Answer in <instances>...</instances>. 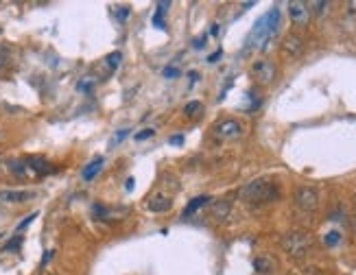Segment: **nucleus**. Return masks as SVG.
I'll return each instance as SVG.
<instances>
[{"label": "nucleus", "mask_w": 356, "mask_h": 275, "mask_svg": "<svg viewBox=\"0 0 356 275\" xmlns=\"http://www.w3.org/2000/svg\"><path fill=\"white\" fill-rule=\"evenodd\" d=\"M278 26H280V9H278V7H273V9H269L265 16L254 24L252 33H249L247 39H245V52L262 48V46H265L269 39L278 33Z\"/></svg>", "instance_id": "nucleus-1"}, {"label": "nucleus", "mask_w": 356, "mask_h": 275, "mask_svg": "<svg viewBox=\"0 0 356 275\" xmlns=\"http://www.w3.org/2000/svg\"><path fill=\"white\" fill-rule=\"evenodd\" d=\"M241 194H243V199L249 201V203H271L280 196V190L271 181L258 179V181L247 183V186L241 190Z\"/></svg>", "instance_id": "nucleus-2"}, {"label": "nucleus", "mask_w": 356, "mask_h": 275, "mask_svg": "<svg viewBox=\"0 0 356 275\" xmlns=\"http://www.w3.org/2000/svg\"><path fill=\"white\" fill-rule=\"evenodd\" d=\"M313 247V236L308 232H288L282 238V249L291 258H304Z\"/></svg>", "instance_id": "nucleus-3"}, {"label": "nucleus", "mask_w": 356, "mask_h": 275, "mask_svg": "<svg viewBox=\"0 0 356 275\" xmlns=\"http://www.w3.org/2000/svg\"><path fill=\"white\" fill-rule=\"evenodd\" d=\"M295 205H298L300 210H304V212H313V210H317V205H319L317 190L308 188V186L298 188V192H295Z\"/></svg>", "instance_id": "nucleus-4"}, {"label": "nucleus", "mask_w": 356, "mask_h": 275, "mask_svg": "<svg viewBox=\"0 0 356 275\" xmlns=\"http://www.w3.org/2000/svg\"><path fill=\"white\" fill-rule=\"evenodd\" d=\"M243 133V124L234 118H227V120H221L214 124V135L219 140H236Z\"/></svg>", "instance_id": "nucleus-5"}, {"label": "nucleus", "mask_w": 356, "mask_h": 275, "mask_svg": "<svg viewBox=\"0 0 356 275\" xmlns=\"http://www.w3.org/2000/svg\"><path fill=\"white\" fill-rule=\"evenodd\" d=\"M288 16H291V22L298 26H306L311 22V7L302 0H293L288 3Z\"/></svg>", "instance_id": "nucleus-6"}, {"label": "nucleus", "mask_w": 356, "mask_h": 275, "mask_svg": "<svg viewBox=\"0 0 356 275\" xmlns=\"http://www.w3.org/2000/svg\"><path fill=\"white\" fill-rule=\"evenodd\" d=\"M252 75L258 79V83L269 85L275 79V65L271 61H267V59H260V61L252 63Z\"/></svg>", "instance_id": "nucleus-7"}, {"label": "nucleus", "mask_w": 356, "mask_h": 275, "mask_svg": "<svg viewBox=\"0 0 356 275\" xmlns=\"http://www.w3.org/2000/svg\"><path fill=\"white\" fill-rule=\"evenodd\" d=\"M33 196L29 190H0V203H24Z\"/></svg>", "instance_id": "nucleus-8"}, {"label": "nucleus", "mask_w": 356, "mask_h": 275, "mask_svg": "<svg viewBox=\"0 0 356 275\" xmlns=\"http://www.w3.org/2000/svg\"><path fill=\"white\" fill-rule=\"evenodd\" d=\"M282 50L291 57H298L302 50H304V39L300 35H286L284 37V44H282Z\"/></svg>", "instance_id": "nucleus-9"}, {"label": "nucleus", "mask_w": 356, "mask_h": 275, "mask_svg": "<svg viewBox=\"0 0 356 275\" xmlns=\"http://www.w3.org/2000/svg\"><path fill=\"white\" fill-rule=\"evenodd\" d=\"M147 208L151 210V212H155V214L168 212V210L173 208V199H170V196H164V194H157V196H153V199L147 203Z\"/></svg>", "instance_id": "nucleus-10"}, {"label": "nucleus", "mask_w": 356, "mask_h": 275, "mask_svg": "<svg viewBox=\"0 0 356 275\" xmlns=\"http://www.w3.org/2000/svg\"><path fill=\"white\" fill-rule=\"evenodd\" d=\"M26 162V166H29L31 173H35V175H48L52 173V168H50V164L42 160V157H29V160H24Z\"/></svg>", "instance_id": "nucleus-11"}, {"label": "nucleus", "mask_w": 356, "mask_h": 275, "mask_svg": "<svg viewBox=\"0 0 356 275\" xmlns=\"http://www.w3.org/2000/svg\"><path fill=\"white\" fill-rule=\"evenodd\" d=\"M103 157H94V160H92L90 164H88V166H85L83 170H81V179L83 181H92V179H94V177L98 175V173H101V168H103Z\"/></svg>", "instance_id": "nucleus-12"}, {"label": "nucleus", "mask_w": 356, "mask_h": 275, "mask_svg": "<svg viewBox=\"0 0 356 275\" xmlns=\"http://www.w3.org/2000/svg\"><path fill=\"white\" fill-rule=\"evenodd\" d=\"M229 210H232V203L223 199V201H214L210 212H212V216L216 221H223V219H227V216H229Z\"/></svg>", "instance_id": "nucleus-13"}, {"label": "nucleus", "mask_w": 356, "mask_h": 275, "mask_svg": "<svg viewBox=\"0 0 356 275\" xmlns=\"http://www.w3.org/2000/svg\"><path fill=\"white\" fill-rule=\"evenodd\" d=\"M254 268H256L258 273L267 275V273H271L273 268H275V262H273L271 258H265V255H262V258H256V260H254Z\"/></svg>", "instance_id": "nucleus-14"}, {"label": "nucleus", "mask_w": 356, "mask_h": 275, "mask_svg": "<svg viewBox=\"0 0 356 275\" xmlns=\"http://www.w3.org/2000/svg\"><path fill=\"white\" fill-rule=\"evenodd\" d=\"M208 201H212L210 196H195L193 201L186 205V210H184V216H190V214H195L197 210H201L203 205H208Z\"/></svg>", "instance_id": "nucleus-15"}, {"label": "nucleus", "mask_w": 356, "mask_h": 275, "mask_svg": "<svg viewBox=\"0 0 356 275\" xmlns=\"http://www.w3.org/2000/svg\"><path fill=\"white\" fill-rule=\"evenodd\" d=\"M9 170H11V173L16 175V177H26V175L31 173L29 166H26V162H22V160H11V162H9Z\"/></svg>", "instance_id": "nucleus-16"}, {"label": "nucleus", "mask_w": 356, "mask_h": 275, "mask_svg": "<svg viewBox=\"0 0 356 275\" xmlns=\"http://www.w3.org/2000/svg\"><path fill=\"white\" fill-rule=\"evenodd\" d=\"M103 61H105V65H107V70L111 72V70H116L118 68V65H121V61H123V52H109V55L107 57H105L103 59Z\"/></svg>", "instance_id": "nucleus-17"}, {"label": "nucleus", "mask_w": 356, "mask_h": 275, "mask_svg": "<svg viewBox=\"0 0 356 275\" xmlns=\"http://www.w3.org/2000/svg\"><path fill=\"white\" fill-rule=\"evenodd\" d=\"M341 242V232H337V229H332V232L324 234V245L326 247H337Z\"/></svg>", "instance_id": "nucleus-18"}, {"label": "nucleus", "mask_w": 356, "mask_h": 275, "mask_svg": "<svg viewBox=\"0 0 356 275\" xmlns=\"http://www.w3.org/2000/svg\"><path fill=\"white\" fill-rule=\"evenodd\" d=\"M94 85H96V79L94 77H83L81 81L77 83V90L79 92H92V90H94Z\"/></svg>", "instance_id": "nucleus-19"}, {"label": "nucleus", "mask_w": 356, "mask_h": 275, "mask_svg": "<svg viewBox=\"0 0 356 275\" xmlns=\"http://www.w3.org/2000/svg\"><path fill=\"white\" fill-rule=\"evenodd\" d=\"M201 109H203V105L199 101H190V103L184 105V114H186V116H197Z\"/></svg>", "instance_id": "nucleus-20"}, {"label": "nucleus", "mask_w": 356, "mask_h": 275, "mask_svg": "<svg viewBox=\"0 0 356 275\" xmlns=\"http://www.w3.org/2000/svg\"><path fill=\"white\" fill-rule=\"evenodd\" d=\"M37 214H39V212H33V214H29V216H26V219H24L22 223H18V227H16V229H18V232H22V229H26V227H29L33 221L37 219Z\"/></svg>", "instance_id": "nucleus-21"}, {"label": "nucleus", "mask_w": 356, "mask_h": 275, "mask_svg": "<svg viewBox=\"0 0 356 275\" xmlns=\"http://www.w3.org/2000/svg\"><path fill=\"white\" fill-rule=\"evenodd\" d=\"M153 135H155V129H142L140 133H136L134 138L138 142H142V140H149V138H153Z\"/></svg>", "instance_id": "nucleus-22"}, {"label": "nucleus", "mask_w": 356, "mask_h": 275, "mask_svg": "<svg viewBox=\"0 0 356 275\" xmlns=\"http://www.w3.org/2000/svg\"><path fill=\"white\" fill-rule=\"evenodd\" d=\"M20 245H22V236H16V238H13V240H9V242H7V251H13V249H18Z\"/></svg>", "instance_id": "nucleus-23"}, {"label": "nucleus", "mask_w": 356, "mask_h": 275, "mask_svg": "<svg viewBox=\"0 0 356 275\" xmlns=\"http://www.w3.org/2000/svg\"><path fill=\"white\" fill-rule=\"evenodd\" d=\"M164 77H166V79L180 77V68H175V65H168V68H164Z\"/></svg>", "instance_id": "nucleus-24"}, {"label": "nucleus", "mask_w": 356, "mask_h": 275, "mask_svg": "<svg viewBox=\"0 0 356 275\" xmlns=\"http://www.w3.org/2000/svg\"><path fill=\"white\" fill-rule=\"evenodd\" d=\"M308 7H313V9L317 11V13H324L328 7H330V3H313V5H308Z\"/></svg>", "instance_id": "nucleus-25"}, {"label": "nucleus", "mask_w": 356, "mask_h": 275, "mask_svg": "<svg viewBox=\"0 0 356 275\" xmlns=\"http://www.w3.org/2000/svg\"><path fill=\"white\" fill-rule=\"evenodd\" d=\"M7 61H9V52H7L5 46H0V68L7 65Z\"/></svg>", "instance_id": "nucleus-26"}, {"label": "nucleus", "mask_w": 356, "mask_h": 275, "mask_svg": "<svg viewBox=\"0 0 356 275\" xmlns=\"http://www.w3.org/2000/svg\"><path fill=\"white\" fill-rule=\"evenodd\" d=\"M170 9V3H166V0H162V3H157V13H160V16H162V13H166Z\"/></svg>", "instance_id": "nucleus-27"}, {"label": "nucleus", "mask_w": 356, "mask_h": 275, "mask_svg": "<svg viewBox=\"0 0 356 275\" xmlns=\"http://www.w3.org/2000/svg\"><path fill=\"white\" fill-rule=\"evenodd\" d=\"M116 16L121 18V20H125V18L129 16V9H127V7H116Z\"/></svg>", "instance_id": "nucleus-28"}, {"label": "nucleus", "mask_w": 356, "mask_h": 275, "mask_svg": "<svg viewBox=\"0 0 356 275\" xmlns=\"http://www.w3.org/2000/svg\"><path fill=\"white\" fill-rule=\"evenodd\" d=\"M153 24L157 26V29H164V20H162L160 13H155V16H153Z\"/></svg>", "instance_id": "nucleus-29"}, {"label": "nucleus", "mask_w": 356, "mask_h": 275, "mask_svg": "<svg viewBox=\"0 0 356 275\" xmlns=\"http://www.w3.org/2000/svg\"><path fill=\"white\" fill-rule=\"evenodd\" d=\"M221 55H223V50L219 48V50H216V52H212V55H210V57H208V63H214V61H216V59H221Z\"/></svg>", "instance_id": "nucleus-30"}, {"label": "nucleus", "mask_w": 356, "mask_h": 275, "mask_svg": "<svg viewBox=\"0 0 356 275\" xmlns=\"http://www.w3.org/2000/svg\"><path fill=\"white\" fill-rule=\"evenodd\" d=\"M127 133H129V129H123V131H121V133H118V135H116V140H114V142H116V144H118V142H123V140H125V138H127Z\"/></svg>", "instance_id": "nucleus-31"}, {"label": "nucleus", "mask_w": 356, "mask_h": 275, "mask_svg": "<svg viewBox=\"0 0 356 275\" xmlns=\"http://www.w3.org/2000/svg\"><path fill=\"white\" fill-rule=\"evenodd\" d=\"M168 142L170 144H182L184 142V135H173V138H168Z\"/></svg>", "instance_id": "nucleus-32"}, {"label": "nucleus", "mask_w": 356, "mask_h": 275, "mask_svg": "<svg viewBox=\"0 0 356 275\" xmlns=\"http://www.w3.org/2000/svg\"><path fill=\"white\" fill-rule=\"evenodd\" d=\"M52 253H55V251H46V253H44V258H42V266H44V264H48L50 258H52Z\"/></svg>", "instance_id": "nucleus-33"}, {"label": "nucleus", "mask_w": 356, "mask_h": 275, "mask_svg": "<svg viewBox=\"0 0 356 275\" xmlns=\"http://www.w3.org/2000/svg\"><path fill=\"white\" fill-rule=\"evenodd\" d=\"M203 44H206V35H203V37H199V39H195V48H201Z\"/></svg>", "instance_id": "nucleus-34"}, {"label": "nucleus", "mask_w": 356, "mask_h": 275, "mask_svg": "<svg viewBox=\"0 0 356 275\" xmlns=\"http://www.w3.org/2000/svg\"><path fill=\"white\" fill-rule=\"evenodd\" d=\"M134 186H136V181L134 179H127V186H125V190L129 192V190H134Z\"/></svg>", "instance_id": "nucleus-35"}, {"label": "nucleus", "mask_w": 356, "mask_h": 275, "mask_svg": "<svg viewBox=\"0 0 356 275\" xmlns=\"http://www.w3.org/2000/svg\"><path fill=\"white\" fill-rule=\"evenodd\" d=\"M188 77L193 79V81H197V79H199V75H197V72H188Z\"/></svg>", "instance_id": "nucleus-36"}, {"label": "nucleus", "mask_w": 356, "mask_h": 275, "mask_svg": "<svg viewBox=\"0 0 356 275\" xmlns=\"http://www.w3.org/2000/svg\"><path fill=\"white\" fill-rule=\"evenodd\" d=\"M210 33H212V35H216V33H219V24H212V31H210Z\"/></svg>", "instance_id": "nucleus-37"}, {"label": "nucleus", "mask_w": 356, "mask_h": 275, "mask_svg": "<svg viewBox=\"0 0 356 275\" xmlns=\"http://www.w3.org/2000/svg\"><path fill=\"white\" fill-rule=\"evenodd\" d=\"M354 229H356V225H354Z\"/></svg>", "instance_id": "nucleus-38"}]
</instances>
